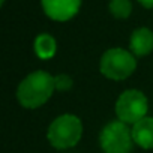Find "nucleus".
Returning <instances> with one entry per match:
<instances>
[{
	"mask_svg": "<svg viewBox=\"0 0 153 153\" xmlns=\"http://www.w3.org/2000/svg\"><path fill=\"white\" fill-rule=\"evenodd\" d=\"M56 92V76L47 71H33L18 84L17 99L21 107L36 110L47 104Z\"/></svg>",
	"mask_w": 153,
	"mask_h": 153,
	"instance_id": "1",
	"label": "nucleus"
},
{
	"mask_svg": "<svg viewBox=\"0 0 153 153\" xmlns=\"http://www.w3.org/2000/svg\"><path fill=\"white\" fill-rule=\"evenodd\" d=\"M83 137V122L75 114H62L56 117L47 131L48 143L57 150L75 147Z\"/></svg>",
	"mask_w": 153,
	"mask_h": 153,
	"instance_id": "2",
	"label": "nucleus"
},
{
	"mask_svg": "<svg viewBox=\"0 0 153 153\" xmlns=\"http://www.w3.org/2000/svg\"><path fill=\"white\" fill-rule=\"evenodd\" d=\"M137 69V59L131 50L114 47L107 50L99 60V71L108 80H126Z\"/></svg>",
	"mask_w": 153,
	"mask_h": 153,
	"instance_id": "3",
	"label": "nucleus"
},
{
	"mask_svg": "<svg viewBox=\"0 0 153 153\" xmlns=\"http://www.w3.org/2000/svg\"><path fill=\"white\" fill-rule=\"evenodd\" d=\"M117 120L134 126L141 119L147 117L149 101L147 96L138 89H128L122 92L114 105Z\"/></svg>",
	"mask_w": 153,
	"mask_h": 153,
	"instance_id": "4",
	"label": "nucleus"
},
{
	"mask_svg": "<svg viewBox=\"0 0 153 153\" xmlns=\"http://www.w3.org/2000/svg\"><path fill=\"white\" fill-rule=\"evenodd\" d=\"M99 144L104 153H131L132 146L135 144L132 128L120 120H113L102 128Z\"/></svg>",
	"mask_w": 153,
	"mask_h": 153,
	"instance_id": "5",
	"label": "nucleus"
},
{
	"mask_svg": "<svg viewBox=\"0 0 153 153\" xmlns=\"http://www.w3.org/2000/svg\"><path fill=\"white\" fill-rule=\"evenodd\" d=\"M42 9L53 21L65 23L72 20L81 8V0H41Z\"/></svg>",
	"mask_w": 153,
	"mask_h": 153,
	"instance_id": "6",
	"label": "nucleus"
},
{
	"mask_svg": "<svg viewBox=\"0 0 153 153\" xmlns=\"http://www.w3.org/2000/svg\"><path fill=\"white\" fill-rule=\"evenodd\" d=\"M129 50L135 57L149 56L153 51V32L149 27H138L131 33Z\"/></svg>",
	"mask_w": 153,
	"mask_h": 153,
	"instance_id": "7",
	"label": "nucleus"
},
{
	"mask_svg": "<svg viewBox=\"0 0 153 153\" xmlns=\"http://www.w3.org/2000/svg\"><path fill=\"white\" fill-rule=\"evenodd\" d=\"M132 138L138 147L144 150H152L153 149V117L147 116L140 122H137L132 126Z\"/></svg>",
	"mask_w": 153,
	"mask_h": 153,
	"instance_id": "8",
	"label": "nucleus"
},
{
	"mask_svg": "<svg viewBox=\"0 0 153 153\" xmlns=\"http://www.w3.org/2000/svg\"><path fill=\"white\" fill-rule=\"evenodd\" d=\"M33 50H35V54L41 60H50L56 56L57 42L50 33H41L35 38Z\"/></svg>",
	"mask_w": 153,
	"mask_h": 153,
	"instance_id": "9",
	"label": "nucleus"
},
{
	"mask_svg": "<svg viewBox=\"0 0 153 153\" xmlns=\"http://www.w3.org/2000/svg\"><path fill=\"white\" fill-rule=\"evenodd\" d=\"M110 14L117 20H126L132 14L131 0H111L108 5Z\"/></svg>",
	"mask_w": 153,
	"mask_h": 153,
	"instance_id": "10",
	"label": "nucleus"
},
{
	"mask_svg": "<svg viewBox=\"0 0 153 153\" xmlns=\"http://www.w3.org/2000/svg\"><path fill=\"white\" fill-rule=\"evenodd\" d=\"M72 87V78L66 74H60V75H56V90H69Z\"/></svg>",
	"mask_w": 153,
	"mask_h": 153,
	"instance_id": "11",
	"label": "nucleus"
},
{
	"mask_svg": "<svg viewBox=\"0 0 153 153\" xmlns=\"http://www.w3.org/2000/svg\"><path fill=\"white\" fill-rule=\"evenodd\" d=\"M137 2H138L143 8H146V9H152V8H153V0H137Z\"/></svg>",
	"mask_w": 153,
	"mask_h": 153,
	"instance_id": "12",
	"label": "nucleus"
},
{
	"mask_svg": "<svg viewBox=\"0 0 153 153\" xmlns=\"http://www.w3.org/2000/svg\"><path fill=\"white\" fill-rule=\"evenodd\" d=\"M5 2H6V0H0V3H2V5H3V3H5Z\"/></svg>",
	"mask_w": 153,
	"mask_h": 153,
	"instance_id": "13",
	"label": "nucleus"
}]
</instances>
